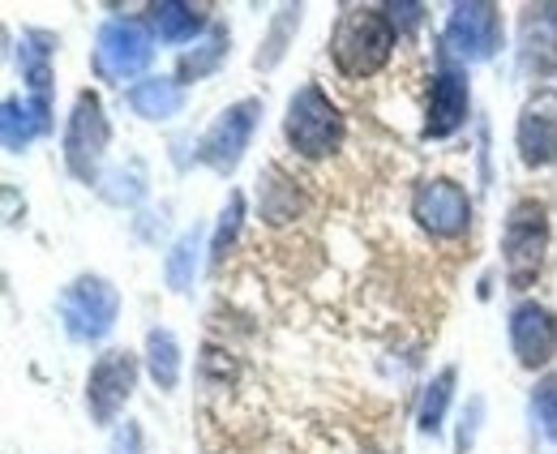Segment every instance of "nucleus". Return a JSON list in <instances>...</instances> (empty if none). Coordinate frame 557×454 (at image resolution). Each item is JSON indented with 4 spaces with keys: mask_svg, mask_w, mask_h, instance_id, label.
<instances>
[{
    "mask_svg": "<svg viewBox=\"0 0 557 454\" xmlns=\"http://www.w3.org/2000/svg\"><path fill=\"white\" fill-rule=\"evenodd\" d=\"M391 48H395V22L382 9H348L331 35V57L348 77L377 73L391 61Z\"/></svg>",
    "mask_w": 557,
    "mask_h": 454,
    "instance_id": "f257e3e1",
    "label": "nucleus"
},
{
    "mask_svg": "<svg viewBox=\"0 0 557 454\" xmlns=\"http://www.w3.org/2000/svg\"><path fill=\"white\" fill-rule=\"evenodd\" d=\"M283 133L292 142V150H300L305 159H322L339 146L344 137V116L335 112V103L318 90V86H300L287 103V121Z\"/></svg>",
    "mask_w": 557,
    "mask_h": 454,
    "instance_id": "f03ea898",
    "label": "nucleus"
},
{
    "mask_svg": "<svg viewBox=\"0 0 557 454\" xmlns=\"http://www.w3.org/2000/svg\"><path fill=\"white\" fill-rule=\"evenodd\" d=\"M545 245H549V223H545V206L541 201H519L510 210V223H506V274L515 287H528L545 261Z\"/></svg>",
    "mask_w": 557,
    "mask_h": 454,
    "instance_id": "7ed1b4c3",
    "label": "nucleus"
},
{
    "mask_svg": "<svg viewBox=\"0 0 557 454\" xmlns=\"http://www.w3.org/2000/svg\"><path fill=\"white\" fill-rule=\"evenodd\" d=\"M116 292L103 279H77L70 292L61 296V318L73 339H103L116 322Z\"/></svg>",
    "mask_w": 557,
    "mask_h": 454,
    "instance_id": "20e7f679",
    "label": "nucleus"
},
{
    "mask_svg": "<svg viewBox=\"0 0 557 454\" xmlns=\"http://www.w3.org/2000/svg\"><path fill=\"white\" fill-rule=\"evenodd\" d=\"M150 61V30L138 17H116L99 30V48H95V65L103 77H134Z\"/></svg>",
    "mask_w": 557,
    "mask_h": 454,
    "instance_id": "39448f33",
    "label": "nucleus"
},
{
    "mask_svg": "<svg viewBox=\"0 0 557 454\" xmlns=\"http://www.w3.org/2000/svg\"><path fill=\"white\" fill-rule=\"evenodd\" d=\"M258 112H262L258 99H240V103H232V108L210 125L207 137H202V163H210L214 172H232V168L240 163L249 137H253Z\"/></svg>",
    "mask_w": 557,
    "mask_h": 454,
    "instance_id": "423d86ee",
    "label": "nucleus"
},
{
    "mask_svg": "<svg viewBox=\"0 0 557 454\" xmlns=\"http://www.w3.org/2000/svg\"><path fill=\"white\" fill-rule=\"evenodd\" d=\"M134 378H138V365L129 352H108L95 360V369L86 378V407L99 425H108L125 407V398L134 394Z\"/></svg>",
    "mask_w": 557,
    "mask_h": 454,
    "instance_id": "0eeeda50",
    "label": "nucleus"
},
{
    "mask_svg": "<svg viewBox=\"0 0 557 454\" xmlns=\"http://www.w3.org/2000/svg\"><path fill=\"white\" fill-rule=\"evenodd\" d=\"M412 214L420 219V228L433 232V236H459L472 223V201L455 181H429V185L417 189Z\"/></svg>",
    "mask_w": 557,
    "mask_h": 454,
    "instance_id": "6e6552de",
    "label": "nucleus"
},
{
    "mask_svg": "<svg viewBox=\"0 0 557 454\" xmlns=\"http://www.w3.org/2000/svg\"><path fill=\"white\" fill-rule=\"evenodd\" d=\"M502 39V22L493 4H455L450 22H446V44L468 57V61H488L497 52Z\"/></svg>",
    "mask_w": 557,
    "mask_h": 454,
    "instance_id": "1a4fd4ad",
    "label": "nucleus"
},
{
    "mask_svg": "<svg viewBox=\"0 0 557 454\" xmlns=\"http://www.w3.org/2000/svg\"><path fill=\"white\" fill-rule=\"evenodd\" d=\"M510 343H515L519 365L541 369V365L557 352V318L545 309V305L523 300V305L510 314Z\"/></svg>",
    "mask_w": 557,
    "mask_h": 454,
    "instance_id": "9d476101",
    "label": "nucleus"
},
{
    "mask_svg": "<svg viewBox=\"0 0 557 454\" xmlns=\"http://www.w3.org/2000/svg\"><path fill=\"white\" fill-rule=\"evenodd\" d=\"M103 142H108V121H103V108L95 95H82L77 108H73L70 137H65V155H70V168L90 181L95 176V163L103 155Z\"/></svg>",
    "mask_w": 557,
    "mask_h": 454,
    "instance_id": "9b49d317",
    "label": "nucleus"
},
{
    "mask_svg": "<svg viewBox=\"0 0 557 454\" xmlns=\"http://www.w3.org/2000/svg\"><path fill=\"white\" fill-rule=\"evenodd\" d=\"M519 150H523V163H528V168L557 163V95L554 90L536 95V99L523 108V121H519Z\"/></svg>",
    "mask_w": 557,
    "mask_h": 454,
    "instance_id": "f8f14e48",
    "label": "nucleus"
},
{
    "mask_svg": "<svg viewBox=\"0 0 557 454\" xmlns=\"http://www.w3.org/2000/svg\"><path fill=\"white\" fill-rule=\"evenodd\" d=\"M463 116H468V82H463V73H437L424 137H450L463 125Z\"/></svg>",
    "mask_w": 557,
    "mask_h": 454,
    "instance_id": "ddd939ff",
    "label": "nucleus"
},
{
    "mask_svg": "<svg viewBox=\"0 0 557 454\" xmlns=\"http://www.w3.org/2000/svg\"><path fill=\"white\" fill-rule=\"evenodd\" d=\"M150 13H154L159 39L168 44H185L207 26V9H194V4H154Z\"/></svg>",
    "mask_w": 557,
    "mask_h": 454,
    "instance_id": "4468645a",
    "label": "nucleus"
},
{
    "mask_svg": "<svg viewBox=\"0 0 557 454\" xmlns=\"http://www.w3.org/2000/svg\"><path fill=\"white\" fill-rule=\"evenodd\" d=\"M129 103L138 108L141 116L163 121V116H172V112L181 108V90H176V82H168V77H150V82H138V86L129 90Z\"/></svg>",
    "mask_w": 557,
    "mask_h": 454,
    "instance_id": "2eb2a0df",
    "label": "nucleus"
},
{
    "mask_svg": "<svg viewBox=\"0 0 557 454\" xmlns=\"http://www.w3.org/2000/svg\"><path fill=\"white\" fill-rule=\"evenodd\" d=\"M146 352H150V378H154L163 390L176 386V378H181V352H176V339H172L168 330H150Z\"/></svg>",
    "mask_w": 557,
    "mask_h": 454,
    "instance_id": "dca6fc26",
    "label": "nucleus"
},
{
    "mask_svg": "<svg viewBox=\"0 0 557 454\" xmlns=\"http://www.w3.org/2000/svg\"><path fill=\"white\" fill-rule=\"evenodd\" d=\"M258 206H262V219H271V223H287V219H296V210H300L296 185H292V181H283L278 172H271V176H267V185L258 189Z\"/></svg>",
    "mask_w": 557,
    "mask_h": 454,
    "instance_id": "f3484780",
    "label": "nucleus"
},
{
    "mask_svg": "<svg viewBox=\"0 0 557 454\" xmlns=\"http://www.w3.org/2000/svg\"><path fill=\"white\" fill-rule=\"evenodd\" d=\"M450 386H455V369H442L433 378V386L424 390V403H420V433H437L442 429V412L450 403Z\"/></svg>",
    "mask_w": 557,
    "mask_h": 454,
    "instance_id": "a211bd4d",
    "label": "nucleus"
},
{
    "mask_svg": "<svg viewBox=\"0 0 557 454\" xmlns=\"http://www.w3.org/2000/svg\"><path fill=\"white\" fill-rule=\"evenodd\" d=\"M194 270H198V232L181 236V245H176L172 258H168V279H172V287H185V283L194 279Z\"/></svg>",
    "mask_w": 557,
    "mask_h": 454,
    "instance_id": "6ab92c4d",
    "label": "nucleus"
},
{
    "mask_svg": "<svg viewBox=\"0 0 557 454\" xmlns=\"http://www.w3.org/2000/svg\"><path fill=\"white\" fill-rule=\"evenodd\" d=\"M223 48H227V35H223V30H210V39L202 44V52H198V57H185V61H181V73H185V77H202L207 69L219 65Z\"/></svg>",
    "mask_w": 557,
    "mask_h": 454,
    "instance_id": "aec40b11",
    "label": "nucleus"
},
{
    "mask_svg": "<svg viewBox=\"0 0 557 454\" xmlns=\"http://www.w3.org/2000/svg\"><path fill=\"white\" fill-rule=\"evenodd\" d=\"M532 407H536V416H541V429L549 433L557 442V373L554 378H545L536 394H532Z\"/></svg>",
    "mask_w": 557,
    "mask_h": 454,
    "instance_id": "412c9836",
    "label": "nucleus"
},
{
    "mask_svg": "<svg viewBox=\"0 0 557 454\" xmlns=\"http://www.w3.org/2000/svg\"><path fill=\"white\" fill-rule=\"evenodd\" d=\"M236 223H240V194H232L223 206V223H219V236H214V258H223L227 241L236 236Z\"/></svg>",
    "mask_w": 557,
    "mask_h": 454,
    "instance_id": "4be33fe9",
    "label": "nucleus"
},
{
    "mask_svg": "<svg viewBox=\"0 0 557 454\" xmlns=\"http://www.w3.org/2000/svg\"><path fill=\"white\" fill-rule=\"evenodd\" d=\"M112 454H141V433H138V425H134V420H125V429L116 433Z\"/></svg>",
    "mask_w": 557,
    "mask_h": 454,
    "instance_id": "5701e85b",
    "label": "nucleus"
}]
</instances>
